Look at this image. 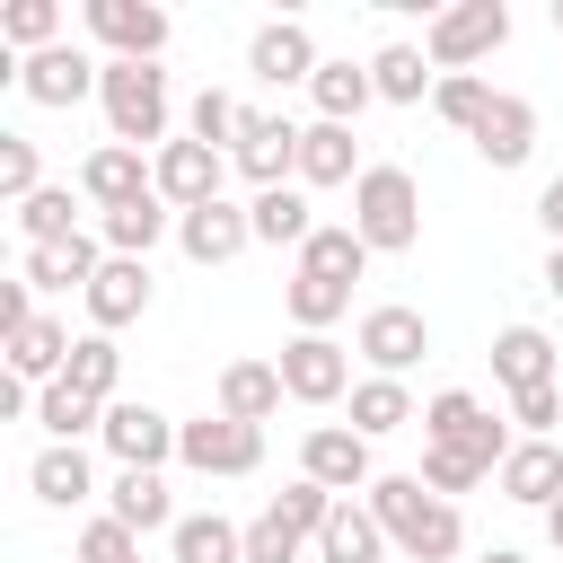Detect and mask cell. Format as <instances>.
<instances>
[{
	"label": "cell",
	"mask_w": 563,
	"mask_h": 563,
	"mask_svg": "<svg viewBox=\"0 0 563 563\" xmlns=\"http://www.w3.org/2000/svg\"><path fill=\"white\" fill-rule=\"evenodd\" d=\"M97 79H106V62H88L79 44H53V53H26V62H18V88H26L35 106H79Z\"/></svg>",
	"instance_id": "cell-13"
},
{
	"label": "cell",
	"mask_w": 563,
	"mask_h": 563,
	"mask_svg": "<svg viewBox=\"0 0 563 563\" xmlns=\"http://www.w3.org/2000/svg\"><path fill=\"white\" fill-rule=\"evenodd\" d=\"M422 449H440V457H457V466H475V475H501V457H510L519 440L501 431V413H484V396L440 387V396L422 405Z\"/></svg>",
	"instance_id": "cell-2"
},
{
	"label": "cell",
	"mask_w": 563,
	"mask_h": 563,
	"mask_svg": "<svg viewBox=\"0 0 563 563\" xmlns=\"http://www.w3.org/2000/svg\"><path fill=\"white\" fill-rule=\"evenodd\" d=\"M501 44H510V9H501V0L431 9V35H422V53H431V70H440V79L475 70V62H484V53H501Z\"/></svg>",
	"instance_id": "cell-5"
},
{
	"label": "cell",
	"mask_w": 563,
	"mask_h": 563,
	"mask_svg": "<svg viewBox=\"0 0 563 563\" xmlns=\"http://www.w3.org/2000/svg\"><path fill=\"white\" fill-rule=\"evenodd\" d=\"M352 352H361L378 378H405V369L431 352V325H422V308H369L361 334H352Z\"/></svg>",
	"instance_id": "cell-12"
},
{
	"label": "cell",
	"mask_w": 563,
	"mask_h": 563,
	"mask_svg": "<svg viewBox=\"0 0 563 563\" xmlns=\"http://www.w3.org/2000/svg\"><path fill=\"white\" fill-rule=\"evenodd\" d=\"M369 510H378L387 545H405V563H457V545H466L457 501L431 493L422 475H378V484H369Z\"/></svg>",
	"instance_id": "cell-1"
},
{
	"label": "cell",
	"mask_w": 563,
	"mask_h": 563,
	"mask_svg": "<svg viewBox=\"0 0 563 563\" xmlns=\"http://www.w3.org/2000/svg\"><path fill=\"white\" fill-rule=\"evenodd\" d=\"M554 35H563V0H554Z\"/></svg>",
	"instance_id": "cell-53"
},
{
	"label": "cell",
	"mask_w": 563,
	"mask_h": 563,
	"mask_svg": "<svg viewBox=\"0 0 563 563\" xmlns=\"http://www.w3.org/2000/svg\"><path fill=\"white\" fill-rule=\"evenodd\" d=\"M176 246H185L194 264H229L238 246H255V220L220 194V202H202V211H176Z\"/></svg>",
	"instance_id": "cell-17"
},
{
	"label": "cell",
	"mask_w": 563,
	"mask_h": 563,
	"mask_svg": "<svg viewBox=\"0 0 563 563\" xmlns=\"http://www.w3.org/2000/svg\"><path fill=\"white\" fill-rule=\"evenodd\" d=\"M26 484H35V501H53V510H79V501H97V466H88V449H79V440H53V449H35Z\"/></svg>",
	"instance_id": "cell-21"
},
{
	"label": "cell",
	"mask_w": 563,
	"mask_h": 563,
	"mask_svg": "<svg viewBox=\"0 0 563 563\" xmlns=\"http://www.w3.org/2000/svg\"><path fill=\"white\" fill-rule=\"evenodd\" d=\"M229 158H238V176L255 185V194H273V185H290L299 176V123L290 114H238V141H229Z\"/></svg>",
	"instance_id": "cell-6"
},
{
	"label": "cell",
	"mask_w": 563,
	"mask_h": 563,
	"mask_svg": "<svg viewBox=\"0 0 563 563\" xmlns=\"http://www.w3.org/2000/svg\"><path fill=\"white\" fill-rule=\"evenodd\" d=\"M176 457L194 475H255L264 466V431L255 422H229V413H202V422L176 431Z\"/></svg>",
	"instance_id": "cell-7"
},
{
	"label": "cell",
	"mask_w": 563,
	"mask_h": 563,
	"mask_svg": "<svg viewBox=\"0 0 563 563\" xmlns=\"http://www.w3.org/2000/svg\"><path fill=\"white\" fill-rule=\"evenodd\" d=\"M493 97H501V88H484L475 70H457V79H440V88H431V106H440V123H457L466 141H475V123L493 114Z\"/></svg>",
	"instance_id": "cell-42"
},
{
	"label": "cell",
	"mask_w": 563,
	"mask_h": 563,
	"mask_svg": "<svg viewBox=\"0 0 563 563\" xmlns=\"http://www.w3.org/2000/svg\"><path fill=\"white\" fill-rule=\"evenodd\" d=\"M88 317H97V334L150 317V264H141V255H106V273L88 282Z\"/></svg>",
	"instance_id": "cell-18"
},
{
	"label": "cell",
	"mask_w": 563,
	"mask_h": 563,
	"mask_svg": "<svg viewBox=\"0 0 563 563\" xmlns=\"http://www.w3.org/2000/svg\"><path fill=\"white\" fill-rule=\"evenodd\" d=\"M299 475L308 484H325L334 501H352V493H369L378 475H369V440L352 431V422H317L308 440H299Z\"/></svg>",
	"instance_id": "cell-8"
},
{
	"label": "cell",
	"mask_w": 563,
	"mask_h": 563,
	"mask_svg": "<svg viewBox=\"0 0 563 563\" xmlns=\"http://www.w3.org/2000/svg\"><path fill=\"white\" fill-rule=\"evenodd\" d=\"M501 501H528V510H554L563 501V449L554 440H519L510 457H501Z\"/></svg>",
	"instance_id": "cell-19"
},
{
	"label": "cell",
	"mask_w": 563,
	"mask_h": 563,
	"mask_svg": "<svg viewBox=\"0 0 563 563\" xmlns=\"http://www.w3.org/2000/svg\"><path fill=\"white\" fill-rule=\"evenodd\" d=\"M70 352H79V334H70L62 317H35V325L9 334V378H26V387L44 378V387H53V378L70 369Z\"/></svg>",
	"instance_id": "cell-23"
},
{
	"label": "cell",
	"mask_w": 563,
	"mask_h": 563,
	"mask_svg": "<svg viewBox=\"0 0 563 563\" xmlns=\"http://www.w3.org/2000/svg\"><path fill=\"white\" fill-rule=\"evenodd\" d=\"M18 238H26V246H62V238H79V220H70V185L26 194V202H18Z\"/></svg>",
	"instance_id": "cell-38"
},
{
	"label": "cell",
	"mask_w": 563,
	"mask_h": 563,
	"mask_svg": "<svg viewBox=\"0 0 563 563\" xmlns=\"http://www.w3.org/2000/svg\"><path fill=\"white\" fill-rule=\"evenodd\" d=\"M35 422H44L53 440H79V431H106V405H88L70 378H53V387L35 396Z\"/></svg>",
	"instance_id": "cell-39"
},
{
	"label": "cell",
	"mask_w": 563,
	"mask_h": 563,
	"mask_svg": "<svg viewBox=\"0 0 563 563\" xmlns=\"http://www.w3.org/2000/svg\"><path fill=\"white\" fill-rule=\"evenodd\" d=\"M246 220H255V238H264V246H308V238H317V220H308V194H299V185L255 194V202H246Z\"/></svg>",
	"instance_id": "cell-31"
},
{
	"label": "cell",
	"mask_w": 563,
	"mask_h": 563,
	"mask_svg": "<svg viewBox=\"0 0 563 563\" xmlns=\"http://www.w3.org/2000/svg\"><path fill=\"white\" fill-rule=\"evenodd\" d=\"M299 185H361V141H352V123H308V132H299Z\"/></svg>",
	"instance_id": "cell-26"
},
{
	"label": "cell",
	"mask_w": 563,
	"mask_h": 563,
	"mask_svg": "<svg viewBox=\"0 0 563 563\" xmlns=\"http://www.w3.org/2000/svg\"><path fill=\"white\" fill-rule=\"evenodd\" d=\"M79 563H141V537L123 519H88L79 528Z\"/></svg>",
	"instance_id": "cell-45"
},
{
	"label": "cell",
	"mask_w": 563,
	"mask_h": 563,
	"mask_svg": "<svg viewBox=\"0 0 563 563\" xmlns=\"http://www.w3.org/2000/svg\"><path fill=\"white\" fill-rule=\"evenodd\" d=\"M79 18H88V35H97L114 62H158V53H167V9H158V0H88Z\"/></svg>",
	"instance_id": "cell-9"
},
{
	"label": "cell",
	"mask_w": 563,
	"mask_h": 563,
	"mask_svg": "<svg viewBox=\"0 0 563 563\" xmlns=\"http://www.w3.org/2000/svg\"><path fill=\"white\" fill-rule=\"evenodd\" d=\"M88 405H114V378H123V352H114V334H79V352H70V369H62Z\"/></svg>",
	"instance_id": "cell-37"
},
{
	"label": "cell",
	"mask_w": 563,
	"mask_h": 563,
	"mask_svg": "<svg viewBox=\"0 0 563 563\" xmlns=\"http://www.w3.org/2000/svg\"><path fill=\"white\" fill-rule=\"evenodd\" d=\"M238 114H246V106H238L229 88H202V97L185 106V141H202V150H220V141H238Z\"/></svg>",
	"instance_id": "cell-43"
},
{
	"label": "cell",
	"mask_w": 563,
	"mask_h": 563,
	"mask_svg": "<svg viewBox=\"0 0 563 563\" xmlns=\"http://www.w3.org/2000/svg\"><path fill=\"white\" fill-rule=\"evenodd\" d=\"M352 229H361L369 255H405V246L422 238V185H413V167H361V185H352Z\"/></svg>",
	"instance_id": "cell-3"
},
{
	"label": "cell",
	"mask_w": 563,
	"mask_h": 563,
	"mask_svg": "<svg viewBox=\"0 0 563 563\" xmlns=\"http://www.w3.org/2000/svg\"><path fill=\"white\" fill-rule=\"evenodd\" d=\"M475 150H484V167H528V150H537V106L501 88L493 114L475 123Z\"/></svg>",
	"instance_id": "cell-22"
},
{
	"label": "cell",
	"mask_w": 563,
	"mask_h": 563,
	"mask_svg": "<svg viewBox=\"0 0 563 563\" xmlns=\"http://www.w3.org/2000/svg\"><path fill=\"white\" fill-rule=\"evenodd\" d=\"M106 519H123L132 537H150V528H176V501H167V475H150V466H123V475L106 484Z\"/></svg>",
	"instance_id": "cell-24"
},
{
	"label": "cell",
	"mask_w": 563,
	"mask_h": 563,
	"mask_svg": "<svg viewBox=\"0 0 563 563\" xmlns=\"http://www.w3.org/2000/svg\"><path fill=\"white\" fill-rule=\"evenodd\" d=\"M308 97H317V123H361V106H369L378 88H369V62H325V70L308 79Z\"/></svg>",
	"instance_id": "cell-30"
},
{
	"label": "cell",
	"mask_w": 563,
	"mask_h": 563,
	"mask_svg": "<svg viewBox=\"0 0 563 563\" xmlns=\"http://www.w3.org/2000/svg\"><path fill=\"white\" fill-rule=\"evenodd\" d=\"M0 194H9V202L44 194V158H35V141H18V132H0Z\"/></svg>",
	"instance_id": "cell-44"
},
{
	"label": "cell",
	"mask_w": 563,
	"mask_h": 563,
	"mask_svg": "<svg viewBox=\"0 0 563 563\" xmlns=\"http://www.w3.org/2000/svg\"><path fill=\"white\" fill-rule=\"evenodd\" d=\"M369 88H378L387 106H422V88H440V70H431L422 44H378V53H369Z\"/></svg>",
	"instance_id": "cell-29"
},
{
	"label": "cell",
	"mask_w": 563,
	"mask_h": 563,
	"mask_svg": "<svg viewBox=\"0 0 563 563\" xmlns=\"http://www.w3.org/2000/svg\"><path fill=\"white\" fill-rule=\"evenodd\" d=\"M97 97H106V132L123 150H167V70L158 62H106Z\"/></svg>",
	"instance_id": "cell-4"
},
{
	"label": "cell",
	"mask_w": 563,
	"mask_h": 563,
	"mask_svg": "<svg viewBox=\"0 0 563 563\" xmlns=\"http://www.w3.org/2000/svg\"><path fill=\"white\" fill-rule=\"evenodd\" d=\"M299 545H317V537H308L299 519H282L273 501L246 519V563H299Z\"/></svg>",
	"instance_id": "cell-41"
},
{
	"label": "cell",
	"mask_w": 563,
	"mask_h": 563,
	"mask_svg": "<svg viewBox=\"0 0 563 563\" xmlns=\"http://www.w3.org/2000/svg\"><path fill=\"white\" fill-rule=\"evenodd\" d=\"M282 308H290L299 334H325V325L352 308V290H343V282H317V273H290V282H282Z\"/></svg>",
	"instance_id": "cell-36"
},
{
	"label": "cell",
	"mask_w": 563,
	"mask_h": 563,
	"mask_svg": "<svg viewBox=\"0 0 563 563\" xmlns=\"http://www.w3.org/2000/svg\"><path fill=\"white\" fill-rule=\"evenodd\" d=\"M150 176H158V202H176V211L220 202V150H202V141H167L150 158Z\"/></svg>",
	"instance_id": "cell-14"
},
{
	"label": "cell",
	"mask_w": 563,
	"mask_h": 563,
	"mask_svg": "<svg viewBox=\"0 0 563 563\" xmlns=\"http://www.w3.org/2000/svg\"><path fill=\"white\" fill-rule=\"evenodd\" d=\"M246 70H255L264 88H290V79H317L325 62H317V44H308V26H299V18H273V26H255Z\"/></svg>",
	"instance_id": "cell-15"
},
{
	"label": "cell",
	"mask_w": 563,
	"mask_h": 563,
	"mask_svg": "<svg viewBox=\"0 0 563 563\" xmlns=\"http://www.w3.org/2000/svg\"><path fill=\"white\" fill-rule=\"evenodd\" d=\"M537 220H545V238H554V246H563V176H554V185H545V194H537Z\"/></svg>",
	"instance_id": "cell-49"
},
{
	"label": "cell",
	"mask_w": 563,
	"mask_h": 563,
	"mask_svg": "<svg viewBox=\"0 0 563 563\" xmlns=\"http://www.w3.org/2000/svg\"><path fill=\"white\" fill-rule=\"evenodd\" d=\"M475 563H528V554H519V545H484Z\"/></svg>",
	"instance_id": "cell-52"
},
{
	"label": "cell",
	"mask_w": 563,
	"mask_h": 563,
	"mask_svg": "<svg viewBox=\"0 0 563 563\" xmlns=\"http://www.w3.org/2000/svg\"><path fill=\"white\" fill-rule=\"evenodd\" d=\"M405 422H422L413 396H405V378H361V387H352V431H361V440H387V431H405Z\"/></svg>",
	"instance_id": "cell-34"
},
{
	"label": "cell",
	"mask_w": 563,
	"mask_h": 563,
	"mask_svg": "<svg viewBox=\"0 0 563 563\" xmlns=\"http://www.w3.org/2000/svg\"><path fill=\"white\" fill-rule=\"evenodd\" d=\"M79 194H88L97 211H123V202L158 194V176H150V158H141V150L106 141V150H88V167H79Z\"/></svg>",
	"instance_id": "cell-16"
},
{
	"label": "cell",
	"mask_w": 563,
	"mask_h": 563,
	"mask_svg": "<svg viewBox=\"0 0 563 563\" xmlns=\"http://www.w3.org/2000/svg\"><path fill=\"white\" fill-rule=\"evenodd\" d=\"M0 44L53 53V44H62V9H53V0H9V9H0Z\"/></svg>",
	"instance_id": "cell-40"
},
{
	"label": "cell",
	"mask_w": 563,
	"mask_h": 563,
	"mask_svg": "<svg viewBox=\"0 0 563 563\" xmlns=\"http://www.w3.org/2000/svg\"><path fill=\"white\" fill-rule=\"evenodd\" d=\"M299 273H317V282H343V290H352V282L369 273V246H361V229H352V220H343V229H317V238L299 246Z\"/></svg>",
	"instance_id": "cell-33"
},
{
	"label": "cell",
	"mask_w": 563,
	"mask_h": 563,
	"mask_svg": "<svg viewBox=\"0 0 563 563\" xmlns=\"http://www.w3.org/2000/svg\"><path fill=\"white\" fill-rule=\"evenodd\" d=\"M176 431H185V422H167L158 405H141V396H114L97 440L114 449V466H150V475H158V466L176 457Z\"/></svg>",
	"instance_id": "cell-11"
},
{
	"label": "cell",
	"mask_w": 563,
	"mask_h": 563,
	"mask_svg": "<svg viewBox=\"0 0 563 563\" xmlns=\"http://www.w3.org/2000/svg\"><path fill=\"white\" fill-rule=\"evenodd\" d=\"M18 325H35V282H26V273H18V282H0V343H9Z\"/></svg>",
	"instance_id": "cell-48"
},
{
	"label": "cell",
	"mask_w": 563,
	"mask_h": 563,
	"mask_svg": "<svg viewBox=\"0 0 563 563\" xmlns=\"http://www.w3.org/2000/svg\"><path fill=\"white\" fill-rule=\"evenodd\" d=\"M167 220H176V211H167L158 194H141V202H123V211H106V220H97V238H106L114 255H141V264H150V246L167 238Z\"/></svg>",
	"instance_id": "cell-32"
},
{
	"label": "cell",
	"mask_w": 563,
	"mask_h": 563,
	"mask_svg": "<svg viewBox=\"0 0 563 563\" xmlns=\"http://www.w3.org/2000/svg\"><path fill=\"white\" fill-rule=\"evenodd\" d=\"M273 369H282L290 405H334V396H352V361H343L334 334H290Z\"/></svg>",
	"instance_id": "cell-10"
},
{
	"label": "cell",
	"mask_w": 563,
	"mask_h": 563,
	"mask_svg": "<svg viewBox=\"0 0 563 563\" xmlns=\"http://www.w3.org/2000/svg\"><path fill=\"white\" fill-rule=\"evenodd\" d=\"M510 422H528V440H545V431L563 422V387H528V396H510Z\"/></svg>",
	"instance_id": "cell-47"
},
{
	"label": "cell",
	"mask_w": 563,
	"mask_h": 563,
	"mask_svg": "<svg viewBox=\"0 0 563 563\" xmlns=\"http://www.w3.org/2000/svg\"><path fill=\"white\" fill-rule=\"evenodd\" d=\"M317 563H387V528L369 501H334V519L317 528Z\"/></svg>",
	"instance_id": "cell-25"
},
{
	"label": "cell",
	"mask_w": 563,
	"mask_h": 563,
	"mask_svg": "<svg viewBox=\"0 0 563 563\" xmlns=\"http://www.w3.org/2000/svg\"><path fill=\"white\" fill-rule=\"evenodd\" d=\"M493 378H501L510 396L554 387V334H545V325H510V334L493 343Z\"/></svg>",
	"instance_id": "cell-28"
},
{
	"label": "cell",
	"mask_w": 563,
	"mask_h": 563,
	"mask_svg": "<svg viewBox=\"0 0 563 563\" xmlns=\"http://www.w3.org/2000/svg\"><path fill=\"white\" fill-rule=\"evenodd\" d=\"M545 290H554V299H563V246H554V255H545Z\"/></svg>",
	"instance_id": "cell-50"
},
{
	"label": "cell",
	"mask_w": 563,
	"mask_h": 563,
	"mask_svg": "<svg viewBox=\"0 0 563 563\" xmlns=\"http://www.w3.org/2000/svg\"><path fill=\"white\" fill-rule=\"evenodd\" d=\"M282 396H290V387H282V369H273V361H229V369H220V405H211V413H229V422H255V431H264V422L282 413Z\"/></svg>",
	"instance_id": "cell-20"
},
{
	"label": "cell",
	"mask_w": 563,
	"mask_h": 563,
	"mask_svg": "<svg viewBox=\"0 0 563 563\" xmlns=\"http://www.w3.org/2000/svg\"><path fill=\"white\" fill-rule=\"evenodd\" d=\"M545 545H554V554H563V501H554V510H545Z\"/></svg>",
	"instance_id": "cell-51"
},
{
	"label": "cell",
	"mask_w": 563,
	"mask_h": 563,
	"mask_svg": "<svg viewBox=\"0 0 563 563\" xmlns=\"http://www.w3.org/2000/svg\"><path fill=\"white\" fill-rule=\"evenodd\" d=\"M167 545H176V563H246V528H229L220 510L176 519V528H167Z\"/></svg>",
	"instance_id": "cell-35"
},
{
	"label": "cell",
	"mask_w": 563,
	"mask_h": 563,
	"mask_svg": "<svg viewBox=\"0 0 563 563\" xmlns=\"http://www.w3.org/2000/svg\"><path fill=\"white\" fill-rule=\"evenodd\" d=\"M106 273V255H97V238L79 229V238H62V246H26V282L35 290H79L88 299V282Z\"/></svg>",
	"instance_id": "cell-27"
},
{
	"label": "cell",
	"mask_w": 563,
	"mask_h": 563,
	"mask_svg": "<svg viewBox=\"0 0 563 563\" xmlns=\"http://www.w3.org/2000/svg\"><path fill=\"white\" fill-rule=\"evenodd\" d=\"M273 510H282V519H299V528H308V537H317V528H325V519H334V493H325V484H308V475H299V484H282V493H273Z\"/></svg>",
	"instance_id": "cell-46"
}]
</instances>
